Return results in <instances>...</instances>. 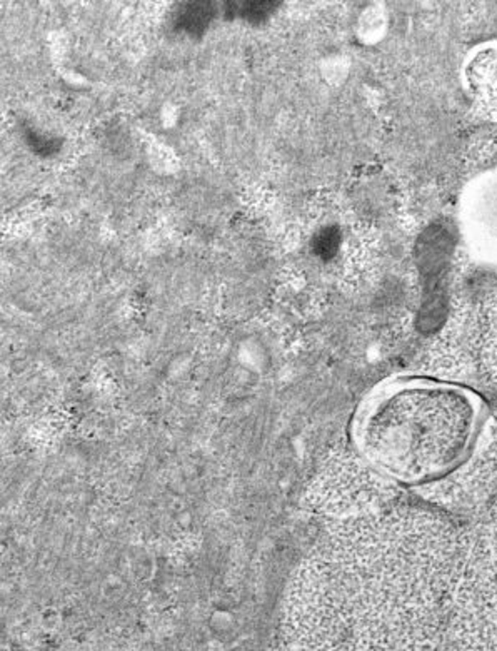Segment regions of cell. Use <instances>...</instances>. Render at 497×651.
<instances>
[{"label":"cell","mask_w":497,"mask_h":651,"mask_svg":"<svg viewBox=\"0 0 497 651\" xmlns=\"http://www.w3.org/2000/svg\"><path fill=\"white\" fill-rule=\"evenodd\" d=\"M482 404L461 386L429 380L394 381L370 394L352 422L362 456L404 484L441 480L468 460Z\"/></svg>","instance_id":"1"},{"label":"cell","mask_w":497,"mask_h":651,"mask_svg":"<svg viewBox=\"0 0 497 651\" xmlns=\"http://www.w3.org/2000/svg\"><path fill=\"white\" fill-rule=\"evenodd\" d=\"M210 4H186L180 10V27L188 32H202L212 19Z\"/></svg>","instance_id":"2"}]
</instances>
